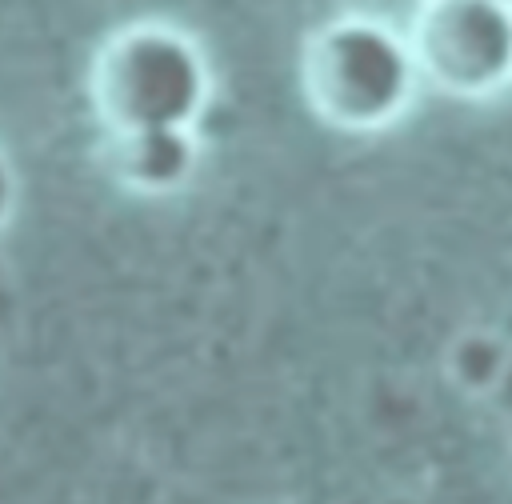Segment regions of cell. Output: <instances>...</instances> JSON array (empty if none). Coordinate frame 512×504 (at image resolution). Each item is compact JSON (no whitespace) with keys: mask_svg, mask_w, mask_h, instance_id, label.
Here are the masks:
<instances>
[{"mask_svg":"<svg viewBox=\"0 0 512 504\" xmlns=\"http://www.w3.org/2000/svg\"><path fill=\"white\" fill-rule=\"evenodd\" d=\"M212 100V68L196 36L176 24H128L92 64V104L112 132L192 128Z\"/></svg>","mask_w":512,"mask_h":504,"instance_id":"6da1fadb","label":"cell"},{"mask_svg":"<svg viewBox=\"0 0 512 504\" xmlns=\"http://www.w3.org/2000/svg\"><path fill=\"white\" fill-rule=\"evenodd\" d=\"M504 4H512V0H504Z\"/></svg>","mask_w":512,"mask_h":504,"instance_id":"8992f818","label":"cell"},{"mask_svg":"<svg viewBox=\"0 0 512 504\" xmlns=\"http://www.w3.org/2000/svg\"><path fill=\"white\" fill-rule=\"evenodd\" d=\"M416 80L420 64L412 40L360 12L316 28L300 60V84L312 112L344 132L388 128L412 104Z\"/></svg>","mask_w":512,"mask_h":504,"instance_id":"7a4b0ae2","label":"cell"},{"mask_svg":"<svg viewBox=\"0 0 512 504\" xmlns=\"http://www.w3.org/2000/svg\"><path fill=\"white\" fill-rule=\"evenodd\" d=\"M112 172L148 196H168L184 188L200 164V144L192 128H140V132H112L108 144Z\"/></svg>","mask_w":512,"mask_h":504,"instance_id":"277c9868","label":"cell"},{"mask_svg":"<svg viewBox=\"0 0 512 504\" xmlns=\"http://www.w3.org/2000/svg\"><path fill=\"white\" fill-rule=\"evenodd\" d=\"M420 76L452 96H488L512 80V4L424 0L412 24Z\"/></svg>","mask_w":512,"mask_h":504,"instance_id":"3957f363","label":"cell"},{"mask_svg":"<svg viewBox=\"0 0 512 504\" xmlns=\"http://www.w3.org/2000/svg\"><path fill=\"white\" fill-rule=\"evenodd\" d=\"M16 200H20V180H16V168H12V160L0 152V228L12 220V212H16Z\"/></svg>","mask_w":512,"mask_h":504,"instance_id":"5b68a950","label":"cell"}]
</instances>
